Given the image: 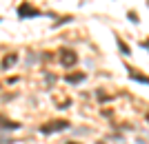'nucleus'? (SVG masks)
Here are the masks:
<instances>
[{"instance_id":"20e7f679","label":"nucleus","mask_w":149,"mask_h":144,"mask_svg":"<svg viewBox=\"0 0 149 144\" xmlns=\"http://www.w3.org/2000/svg\"><path fill=\"white\" fill-rule=\"evenodd\" d=\"M0 129H5V131H16V129H20V124L18 122H11V120H5L2 115H0Z\"/></svg>"},{"instance_id":"423d86ee","label":"nucleus","mask_w":149,"mask_h":144,"mask_svg":"<svg viewBox=\"0 0 149 144\" xmlns=\"http://www.w3.org/2000/svg\"><path fill=\"white\" fill-rule=\"evenodd\" d=\"M16 60H18L16 56H11V58H5V62H2V67H7V69H9V67H13V64H16Z\"/></svg>"},{"instance_id":"7ed1b4c3","label":"nucleus","mask_w":149,"mask_h":144,"mask_svg":"<svg viewBox=\"0 0 149 144\" xmlns=\"http://www.w3.org/2000/svg\"><path fill=\"white\" fill-rule=\"evenodd\" d=\"M18 16H20V18H25V16H40V11L33 9V7H29V5H22L18 9Z\"/></svg>"},{"instance_id":"6e6552de","label":"nucleus","mask_w":149,"mask_h":144,"mask_svg":"<svg viewBox=\"0 0 149 144\" xmlns=\"http://www.w3.org/2000/svg\"><path fill=\"white\" fill-rule=\"evenodd\" d=\"M116 42H118V47H120V51H123L125 56H129V47H127V44H125V42H123V40H120V38H118V40H116Z\"/></svg>"},{"instance_id":"39448f33","label":"nucleus","mask_w":149,"mask_h":144,"mask_svg":"<svg viewBox=\"0 0 149 144\" xmlns=\"http://www.w3.org/2000/svg\"><path fill=\"white\" fill-rule=\"evenodd\" d=\"M65 80H67V82H71V84H76V82H82V80H85V73H74V75H67Z\"/></svg>"},{"instance_id":"1a4fd4ad","label":"nucleus","mask_w":149,"mask_h":144,"mask_svg":"<svg viewBox=\"0 0 149 144\" xmlns=\"http://www.w3.org/2000/svg\"><path fill=\"white\" fill-rule=\"evenodd\" d=\"M69 144H76V142H69Z\"/></svg>"},{"instance_id":"f257e3e1","label":"nucleus","mask_w":149,"mask_h":144,"mask_svg":"<svg viewBox=\"0 0 149 144\" xmlns=\"http://www.w3.org/2000/svg\"><path fill=\"white\" fill-rule=\"evenodd\" d=\"M65 129H69V122H54V124H47V126H40V133H45V135H49V133H56V131H65Z\"/></svg>"},{"instance_id":"f03ea898","label":"nucleus","mask_w":149,"mask_h":144,"mask_svg":"<svg viewBox=\"0 0 149 144\" xmlns=\"http://www.w3.org/2000/svg\"><path fill=\"white\" fill-rule=\"evenodd\" d=\"M60 60H62V64H65V67H74L78 58H76V53H74L71 49H65V51L60 53Z\"/></svg>"},{"instance_id":"0eeeda50","label":"nucleus","mask_w":149,"mask_h":144,"mask_svg":"<svg viewBox=\"0 0 149 144\" xmlns=\"http://www.w3.org/2000/svg\"><path fill=\"white\" fill-rule=\"evenodd\" d=\"M131 80H138V82H145V84H149V78H143V75H138V73H129Z\"/></svg>"}]
</instances>
